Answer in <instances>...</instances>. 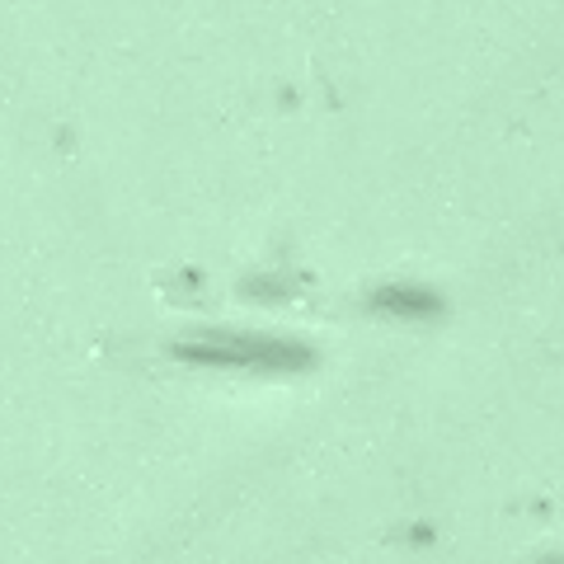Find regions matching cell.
Masks as SVG:
<instances>
[{
  "instance_id": "6da1fadb",
  "label": "cell",
  "mask_w": 564,
  "mask_h": 564,
  "mask_svg": "<svg viewBox=\"0 0 564 564\" xmlns=\"http://www.w3.org/2000/svg\"><path fill=\"white\" fill-rule=\"evenodd\" d=\"M174 358H184L193 367H231V372H306L311 348L282 334H259V329H203L174 344Z\"/></svg>"
},
{
  "instance_id": "7a4b0ae2",
  "label": "cell",
  "mask_w": 564,
  "mask_h": 564,
  "mask_svg": "<svg viewBox=\"0 0 564 564\" xmlns=\"http://www.w3.org/2000/svg\"><path fill=\"white\" fill-rule=\"evenodd\" d=\"M367 306L381 315H395V321H429V315L443 311V302L423 288H381V292H372Z\"/></svg>"
},
{
  "instance_id": "3957f363",
  "label": "cell",
  "mask_w": 564,
  "mask_h": 564,
  "mask_svg": "<svg viewBox=\"0 0 564 564\" xmlns=\"http://www.w3.org/2000/svg\"><path fill=\"white\" fill-rule=\"evenodd\" d=\"M541 564H564V555H551V560H541Z\"/></svg>"
}]
</instances>
